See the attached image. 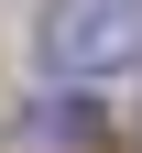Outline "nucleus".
<instances>
[{"instance_id": "nucleus-1", "label": "nucleus", "mask_w": 142, "mask_h": 153, "mask_svg": "<svg viewBox=\"0 0 142 153\" xmlns=\"http://www.w3.org/2000/svg\"><path fill=\"white\" fill-rule=\"evenodd\" d=\"M44 66L55 76H120V66H142V0H55L44 11Z\"/></svg>"}]
</instances>
